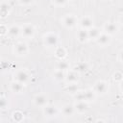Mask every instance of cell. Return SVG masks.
I'll return each instance as SVG.
<instances>
[{
  "instance_id": "cell-14",
  "label": "cell",
  "mask_w": 123,
  "mask_h": 123,
  "mask_svg": "<svg viewBox=\"0 0 123 123\" xmlns=\"http://www.w3.org/2000/svg\"><path fill=\"white\" fill-rule=\"evenodd\" d=\"M21 29L19 28L18 25H12L8 28V33L7 35L11 37V38H14L16 37H18V35L20 34Z\"/></svg>"
},
{
  "instance_id": "cell-6",
  "label": "cell",
  "mask_w": 123,
  "mask_h": 123,
  "mask_svg": "<svg viewBox=\"0 0 123 123\" xmlns=\"http://www.w3.org/2000/svg\"><path fill=\"white\" fill-rule=\"evenodd\" d=\"M78 18L75 14H66L62 17V24L66 28H74L77 25Z\"/></svg>"
},
{
  "instance_id": "cell-16",
  "label": "cell",
  "mask_w": 123,
  "mask_h": 123,
  "mask_svg": "<svg viewBox=\"0 0 123 123\" xmlns=\"http://www.w3.org/2000/svg\"><path fill=\"white\" fill-rule=\"evenodd\" d=\"M65 80L69 84H76L79 80V73L74 71V70L69 71L67 73V75H65Z\"/></svg>"
},
{
  "instance_id": "cell-11",
  "label": "cell",
  "mask_w": 123,
  "mask_h": 123,
  "mask_svg": "<svg viewBox=\"0 0 123 123\" xmlns=\"http://www.w3.org/2000/svg\"><path fill=\"white\" fill-rule=\"evenodd\" d=\"M104 31H105L106 34H108L110 36H112V35H115L117 33L118 26L114 22H107L104 25Z\"/></svg>"
},
{
  "instance_id": "cell-10",
  "label": "cell",
  "mask_w": 123,
  "mask_h": 123,
  "mask_svg": "<svg viewBox=\"0 0 123 123\" xmlns=\"http://www.w3.org/2000/svg\"><path fill=\"white\" fill-rule=\"evenodd\" d=\"M96 41H97V43L100 46H103L104 47V46H107V45H109L111 43V36L110 35H108L106 33H101L99 35V37L96 38Z\"/></svg>"
},
{
  "instance_id": "cell-4",
  "label": "cell",
  "mask_w": 123,
  "mask_h": 123,
  "mask_svg": "<svg viewBox=\"0 0 123 123\" xmlns=\"http://www.w3.org/2000/svg\"><path fill=\"white\" fill-rule=\"evenodd\" d=\"M13 52H14V54L16 56H20V57L21 56H26L28 54V52H29V47L25 42L19 41L14 45Z\"/></svg>"
},
{
  "instance_id": "cell-26",
  "label": "cell",
  "mask_w": 123,
  "mask_h": 123,
  "mask_svg": "<svg viewBox=\"0 0 123 123\" xmlns=\"http://www.w3.org/2000/svg\"><path fill=\"white\" fill-rule=\"evenodd\" d=\"M9 106V102L5 97H0V110H5Z\"/></svg>"
},
{
  "instance_id": "cell-31",
  "label": "cell",
  "mask_w": 123,
  "mask_h": 123,
  "mask_svg": "<svg viewBox=\"0 0 123 123\" xmlns=\"http://www.w3.org/2000/svg\"><path fill=\"white\" fill-rule=\"evenodd\" d=\"M119 62H120V63L122 62V52H121V51L119 52Z\"/></svg>"
},
{
  "instance_id": "cell-32",
  "label": "cell",
  "mask_w": 123,
  "mask_h": 123,
  "mask_svg": "<svg viewBox=\"0 0 123 123\" xmlns=\"http://www.w3.org/2000/svg\"><path fill=\"white\" fill-rule=\"evenodd\" d=\"M0 120H1V119H0Z\"/></svg>"
},
{
  "instance_id": "cell-3",
  "label": "cell",
  "mask_w": 123,
  "mask_h": 123,
  "mask_svg": "<svg viewBox=\"0 0 123 123\" xmlns=\"http://www.w3.org/2000/svg\"><path fill=\"white\" fill-rule=\"evenodd\" d=\"M92 90L95 92V94H100V95L106 94L109 90V84L105 81H97L94 84Z\"/></svg>"
},
{
  "instance_id": "cell-28",
  "label": "cell",
  "mask_w": 123,
  "mask_h": 123,
  "mask_svg": "<svg viewBox=\"0 0 123 123\" xmlns=\"http://www.w3.org/2000/svg\"><path fill=\"white\" fill-rule=\"evenodd\" d=\"M53 2H54V4L56 5V6H64L65 4H66V2H67V0H53Z\"/></svg>"
},
{
  "instance_id": "cell-8",
  "label": "cell",
  "mask_w": 123,
  "mask_h": 123,
  "mask_svg": "<svg viewBox=\"0 0 123 123\" xmlns=\"http://www.w3.org/2000/svg\"><path fill=\"white\" fill-rule=\"evenodd\" d=\"M75 112L78 113H85L88 111V103L82 100H77V102L74 105Z\"/></svg>"
},
{
  "instance_id": "cell-25",
  "label": "cell",
  "mask_w": 123,
  "mask_h": 123,
  "mask_svg": "<svg viewBox=\"0 0 123 123\" xmlns=\"http://www.w3.org/2000/svg\"><path fill=\"white\" fill-rule=\"evenodd\" d=\"M12 117H13V120H14V121H16V122H20V121L23 120V118H24V114H23L21 111H15V112H13Z\"/></svg>"
},
{
  "instance_id": "cell-12",
  "label": "cell",
  "mask_w": 123,
  "mask_h": 123,
  "mask_svg": "<svg viewBox=\"0 0 123 123\" xmlns=\"http://www.w3.org/2000/svg\"><path fill=\"white\" fill-rule=\"evenodd\" d=\"M34 103H35L36 106L43 108L44 106H46V105L48 104L47 96H45L44 94H37V95H36L35 98H34Z\"/></svg>"
},
{
  "instance_id": "cell-2",
  "label": "cell",
  "mask_w": 123,
  "mask_h": 123,
  "mask_svg": "<svg viewBox=\"0 0 123 123\" xmlns=\"http://www.w3.org/2000/svg\"><path fill=\"white\" fill-rule=\"evenodd\" d=\"M75 98L77 100H82L86 101L87 103L94 101L96 98V94L93 90H86V91H81V92H76Z\"/></svg>"
},
{
  "instance_id": "cell-7",
  "label": "cell",
  "mask_w": 123,
  "mask_h": 123,
  "mask_svg": "<svg viewBox=\"0 0 123 123\" xmlns=\"http://www.w3.org/2000/svg\"><path fill=\"white\" fill-rule=\"evenodd\" d=\"M28 80H29V74L27 73L26 70L20 69V70H18L14 73V81L25 85L28 82Z\"/></svg>"
},
{
  "instance_id": "cell-30",
  "label": "cell",
  "mask_w": 123,
  "mask_h": 123,
  "mask_svg": "<svg viewBox=\"0 0 123 123\" xmlns=\"http://www.w3.org/2000/svg\"><path fill=\"white\" fill-rule=\"evenodd\" d=\"M32 2H33V0H19V3H20L21 5H24V6L30 5Z\"/></svg>"
},
{
  "instance_id": "cell-13",
  "label": "cell",
  "mask_w": 123,
  "mask_h": 123,
  "mask_svg": "<svg viewBox=\"0 0 123 123\" xmlns=\"http://www.w3.org/2000/svg\"><path fill=\"white\" fill-rule=\"evenodd\" d=\"M80 25H81L82 29L88 30V29H90L91 27H93V19H92L90 16L86 15V16H84V17L81 19Z\"/></svg>"
},
{
  "instance_id": "cell-1",
  "label": "cell",
  "mask_w": 123,
  "mask_h": 123,
  "mask_svg": "<svg viewBox=\"0 0 123 123\" xmlns=\"http://www.w3.org/2000/svg\"><path fill=\"white\" fill-rule=\"evenodd\" d=\"M58 42H59V37L56 33L49 32L43 36V43L48 48L56 47L58 45Z\"/></svg>"
},
{
  "instance_id": "cell-15",
  "label": "cell",
  "mask_w": 123,
  "mask_h": 123,
  "mask_svg": "<svg viewBox=\"0 0 123 123\" xmlns=\"http://www.w3.org/2000/svg\"><path fill=\"white\" fill-rule=\"evenodd\" d=\"M10 12H11V6L6 2H2L0 4V17L6 18L9 15Z\"/></svg>"
},
{
  "instance_id": "cell-19",
  "label": "cell",
  "mask_w": 123,
  "mask_h": 123,
  "mask_svg": "<svg viewBox=\"0 0 123 123\" xmlns=\"http://www.w3.org/2000/svg\"><path fill=\"white\" fill-rule=\"evenodd\" d=\"M88 68H89V65H88L87 62H78V63L75 64L73 70L76 71V72H78V73H84V72L87 71Z\"/></svg>"
},
{
  "instance_id": "cell-18",
  "label": "cell",
  "mask_w": 123,
  "mask_h": 123,
  "mask_svg": "<svg viewBox=\"0 0 123 123\" xmlns=\"http://www.w3.org/2000/svg\"><path fill=\"white\" fill-rule=\"evenodd\" d=\"M77 38L79 40V42L81 43H85L86 42L89 38H88V33H87V30L86 29H80L77 33Z\"/></svg>"
},
{
  "instance_id": "cell-17",
  "label": "cell",
  "mask_w": 123,
  "mask_h": 123,
  "mask_svg": "<svg viewBox=\"0 0 123 123\" xmlns=\"http://www.w3.org/2000/svg\"><path fill=\"white\" fill-rule=\"evenodd\" d=\"M75 112V110H74V106L71 105V104H65L62 109V113L63 114V116L65 117H69V116H72Z\"/></svg>"
},
{
  "instance_id": "cell-22",
  "label": "cell",
  "mask_w": 123,
  "mask_h": 123,
  "mask_svg": "<svg viewBox=\"0 0 123 123\" xmlns=\"http://www.w3.org/2000/svg\"><path fill=\"white\" fill-rule=\"evenodd\" d=\"M87 33H88V38L96 39L99 37V35L101 34V30L96 27H91L90 29L87 30Z\"/></svg>"
},
{
  "instance_id": "cell-27",
  "label": "cell",
  "mask_w": 123,
  "mask_h": 123,
  "mask_svg": "<svg viewBox=\"0 0 123 123\" xmlns=\"http://www.w3.org/2000/svg\"><path fill=\"white\" fill-rule=\"evenodd\" d=\"M113 80H114L115 82H117V83L122 82V80H123V75H122V73H121L120 71H116V72L113 74Z\"/></svg>"
},
{
  "instance_id": "cell-23",
  "label": "cell",
  "mask_w": 123,
  "mask_h": 123,
  "mask_svg": "<svg viewBox=\"0 0 123 123\" xmlns=\"http://www.w3.org/2000/svg\"><path fill=\"white\" fill-rule=\"evenodd\" d=\"M54 79L58 82H62L65 79V74H64V71H62V70H59L57 69L55 72H54Z\"/></svg>"
},
{
  "instance_id": "cell-20",
  "label": "cell",
  "mask_w": 123,
  "mask_h": 123,
  "mask_svg": "<svg viewBox=\"0 0 123 123\" xmlns=\"http://www.w3.org/2000/svg\"><path fill=\"white\" fill-rule=\"evenodd\" d=\"M11 90L14 93H21L24 90V85L19 82L14 81L11 84Z\"/></svg>"
},
{
  "instance_id": "cell-24",
  "label": "cell",
  "mask_w": 123,
  "mask_h": 123,
  "mask_svg": "<svg viewBox=\"0 0 123 123\" xmlns=\"http://www.w3.org/2000/svg\"><path fill=\"white\" fill-rule=\"evenodd\" d=\"M57 69L59 70H62V71H65V70H68L69 69V63L63 60H61L58 64H57Z\"/></svg>"
},
{
  "instance_id": "cell-29",
  "label": "cell",
  "mask_w": 123,
  "mask_h": 123,
  "mask_svg": "<svg viewBox=\"0 0 123 123\" xmlns=\"http://www.w3.org/2000/svg\"><path fill=\"white\" fill-rule=\"evenodd\" d=\"M8 28L5 25H0V35H7Z\"/></svg>"
},
{
  "instance_id": "cell-9",
  "label": "cell",
  "mask_w": 123,
  "mask_h": 123,
  "mask_svg": "<svg viewBox=\"0 0 123 123\" xmlns=\"http://www.w3.org/2000/svg\"><path fill=\"white\" fill-rule=\"evenodd\" d=\"M59 111L57 109V107H55L54 105H46L43 107V113L46 117H55L57 116Z\"/></svg>"
},
{
  "instance_id": "cell-5",
  "label": "cell",
  "mask_w": 123,
  "mask_h": 123,
  "mask_svg": "<svg viewBox=\"0 0 123 123\" xmlns=\"http://www.w3.org/2000/svg\"><path fill=\"white\" fill-rule=\"evenodd\" d=\"M21 33L25 38H33L35 36V33H36L35 26L31 23L24 24L23 27L21 28Z\"/></svg>"
},
{
  "instance_id": "cell-21",
  "label": "cell",
  "mask_w": 123,
  "mask_h": 123,
  "mask_svg": "<svg viewBox=\"0 0 123 123\" xmlns=\"http://www.w3.org/2000/svg\"><path fill=\"white\" fill-rule=\"evenodd\" d=\"M55 56L59 60H63L66 57V50L62 46H56L55 49Z\"/></svg>"
}]
</instances>
